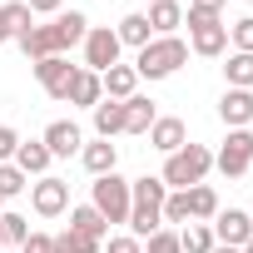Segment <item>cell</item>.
<instances>
[{"instance_id": "7c38bea8", "label": "cell", "mask_w": 253, "mask_h": 253, "mask_svg": "<svg viewBox=\"0 0 253 253\" xmlns=\"http://www.w3.org/2000/svg\"><path fill=\"white\" fill-rule=\"evenodd\" d=\"M45 149H50V159H70V154H80V149H84L80 124H75V119H55L50 129H45Z\"/></svg>"}, {"instance_id": "f546056e", "label": "cell", "mask_w": 253, "mask_h": 253, "mask_svg": "<svg viewBox=\"0 0 253 253\" xmlns=\"http://www.w3.org/2000/svg\"><path fill=\"white\" fill-rule=\"evenodd\" d=\"M30 189V179L15 169V164H0V199H15V194H25Z\"/></svg>"}, {"instance_id": "5bb4252c", "label": "cell", "mask_w": 253, "mask_h": 253, "mask_svg": "<svg viewBox=\"0 0 253 253\" xmlns=\"http://www.w3.org/2000/svg\"><path fill=\"white\" fill-rule=\"evenodd\" d=\"M184 119H174V114H164V119H154L149 124V149H159V154H174V149H184Z\"/></svg>"}, {"instance_id": "2e32d148", "label": "cell", "mask_w": 253, "mask_h": 253, "mask_svg": "<svg viewBox=\"0 0 253 253\" xmlns=\"http://www.w3.org/2000/svg\"><path fill=\"white\" fill-rule=\"evenodd\" d=\"M94 134H99V139L124 134V99H99V104H94Z\"/></svg>"}, {"instance_id": "b9f144b4", "label": "cell", "mask_w": 253, "mask_h": 253, "mask_svg": "<svg viewBox=\"0 0 253 253\" xmlns=\"http://www.w3.org/2000/svg\"><path fill=\"white\" fill-rule=\"evenodd\" d=\"M248 223H253V213H248Z\"/></svg>"}, {"instance_id": "9a60e30c", "label": "cell", "mask_w": 253, "mask_h": 253, "mask_svg": "<svg viewBox=\"0 0 253 253\" xmlns=\"http://www.w3.org/2000/svg\"><path fill=\"white\" fill-rule=\"evenodd\" d=\"M154 119H159L154 99H144V94H129V99H124V134H149Z\"/></svg>"}, {"instance_id": "d6a6232c", "label": "cell", "mask_w": 253, "mask_h": 253, "mask_svg": "<svg viewBox=\"0 0 253 253\" xmlns=\"http://www.w3.org/2000/svg\"><path fill=\"white\" fill-rule=\"evenodd\" d=\"M144 243H149V253H184L174 228H159V233H154V238H144Z\"/></svg>"}, {"instance_id": "836d02e7", "label": "cell", "mask_w": 253, "mask_h": 253, "mask_svg": "<svg viewBox=\"0 0 253 253\" xmlns=\"http://www.w3.org/2000/svg\"><path fill=\"white\" fill-rule=\"evenodd\" d=\"M15 149H20V134L10 129V124H0V164H10V159H15Z\"/></svg>"}, {"instance_id": "4316f807", "label": "cell", "mask_w": 253, "mask_h": 253, "mask_svg": "<svg viewBox=\"0 0 253 253\" xmlns=\"http://www.w3.org/2000/svg\"><path fill=\"white\" fill-rule=\"evenodd\" d=\"M50 253H99V243L84 238V233H75V228H65V233L50 238Z\"/></svg>"}, {"instance_id": "bcb514c9", "label": "cell", "mask_w": 253, "mask_h": 253, "mask_svg": "<svg viewBox=\"0 0 253 253\" xmlns=\"http://www.w3.org/2000/svg\"><path fill=\"white\" fill-rule=\"evenodd\" d=\"M149 5H154V0H149Z\"/></svg>"}, {"instance_id": "74e56055", "label": "cell", "mask_w": 253, "mask_h": 253, "mask_svg": "<svg viewBox=\"0 0 253 253\" xmlns=\"http://www.w3.org/2000/svg\"><path fill=\"white\" fill-rule=\"evenodd\" d=\"M228 5V0H189V10H209V15H218Z\"/></svg>"}, {"instance_id": "60d3db41", "label": "cell", "mask_w": 253, "mask_h": 253, "mask_svg": "<svg viewBox=\"0 0 253 253\" xmlns=\"http://www.w3.org/2000/svg\"><path fill=\"white\" fill-rule=\"evenodd\" d=\"M243 253H253V238H248V243H243Z\"/></svg>"}, {"instance_id": "277c9868", "label": "cell", "mask_w": 253, "mask_h": 253, "mask_svg": "<svg viewBox=\"0 0 253 253\" xmlns=\"http://www.w3.org/2000/svg\"><path fill=\"white\" fill-rule=\"evenodd\" d=\"M213 169V154L204 149V144H184V149H174L169 159H164V189H194V184H204V174Z\"/></svg>"}, {"instance_id": "30bf717a", "label": "cell", "mask_w": 253, "mask_h": 253, "mask_svg": "<svg viewBox=\"0 0 253 253\" xmlns=\"http://www.w3.org/2000/svg\"><path fill=\"white\" fill-rule=\"evenodd\" d=\"M30 204H35V213H40V218H55V213H65V209H70V184H65V179H55V174H45L40 184H30Z\"/></svg>"}, {"instance_id": "ac0fdd59", "label": "cell", "mask_w": 253, "mask_h": 253, "mask_svg": "<svg viewBox=\"0 0 253 253\" xmlns=\"http://www.w3.org/2000/svg\"><path fill=\"white\" fill-rule=\"evenodd\" d=\"M10 164H15L25 179H30V174H40V179H45V169H50V149H45V139H30V144H20Z\"/></svg>"}, {"instance_id": "d4e9b609", "label": "cell", "mask_w": 253, "mask_h": 253, "mask_svg": "<svg viewBox=\"0 0 253 253\" xmlns=\"http://www.w3.org/2000/svg\"><path fill=\"white\" fill-rule=\"evenodd\" d=\"M223 75H228V89H253V55H228V65H223Z\"/></svg>"}, {"instance_id": "9c48e42d", "label": "cell", "mask_w": 253, "mask_h": 253, "mask_svg": "<svg viewBox=\"0 0 253 253\" xmlns=\"http://www.w3.org/2000/svg\"><path fill=\"white\" fill-rule=\"evenodd\" d=\"M80 65H70L65 55H50V60H35V80L50 99H70V84H75Z\"/></svg>"}, {"instance_id": "4dcf8cb0", "label": "cell", "mask_w": 253, "mask_h": 253, "mask_svg": "<svg viewBox=\"0 0 253 253\" xmlns=\"http://www.w3.org/2000/svg\"><path fill=\"white\" fill-rule=\"evenodd\" d=\"M159 218H164V223H184V218H189V194H184V189H174V194L164 199Z\"/></svg>"}, {"instance_id": "52a82bcc", "label": "cell", "mask_w": 253, "mask_h": 253, "mask_svg": "<svg viewBox=\"0 0 253 253\" xmlns=\"http://www.w3.org/2000/svg\"><path fill=\"white\" fill-rule=\"evenodd\" d=\"M213 164H218V174L243 179L248 164H253V129H228V139H223V149L213 154Z\"/></svg>"}, {"instance_id": "ee69618b", "label": "cell", "mask_w": 253, "mask_h": 253, "mask_svg": "<svg viewBox=\"0 0 253 253\" xmlns=\"http://www.w3.org/2000/svg\"><path fill=\"white\" fill-rule=\"evenodd\" d=\"M243 5H248V0H243Z\"/></svg>"}, {"instance_id": "ab89813d", "label": "cell", "mask_w": 253, "mask_h": 253, "mask_svg": "<svg viewBox=\"0 0 253 253\" xmlns=\"http://www.w3.org/2000/svg\"><path fill=\"white\" fill-rule=\"evenodd\" d=\"M5 40H15V35H10V30H5V20H0V45H5Z\"/></svg>"}, {"instance_id": "8992f818", "label": "cell", "mask_w": 253, "mask_h": 253, "mask_svg": "<svg viewBox=\"0 0 253 253\" xmlns=\"http://www.w3.org/2000/svg\"><path fill=\"white\" fill-rule=\"evenodd\" d=\"M89 204L104 213V223H124V218H129V179H119V174H99Z\"/></svg>"}, {"instance_id": "ffe728a7", "label": "cell", "mask_w": 253, "mask_h": 253, "mask_svg": "<svg viewBox=\"0 0 253 253\" xmlns=\"http://www.w3.org/2000/svg\"><path fill=\"white\" fill-rule=\"evenodd\" d=\"M99 84H104L109 99H129L134 84H139V75H134V65H109V70L99 75Z\"/></svg>"}, {"instance_id": "484cf974", "label": "cell", "mask_w": 253, "mask_h": 253, "mask_svg": "<svg viewBox=\"0 0 253 253\" xmlns=\"http://www.w3.org/2000/svg\"><path fill=\"white\" fill-rule=\"evenodd\" d=\"M213 243H218V238H213L209 223H194V228L179 233V248H184V253H213Z\"/></svg>"}, {"instance_id": "8d00e7d4", "label": "cell", "mask_w": 253, "mask_h": 253, "mask_svg": "<svg viewBox=\"0 0 253 253\" xmlns=\"http://www.w3.org/2000/svg\"><path fill=\"white\" fill-rule=\"evenodd\" d=\"M25 5H30V15H60L65 0H25Z\"/></svg>"}, {"instance_id": "e0dca14e", "label": "cell", "mask_w": 253, "mask_h": 253, "mask_svg": "<svg viewBox=\"0 0 253 253\" xmlns=\"http://www.w3.org/2000/svg\"><path fill=\"white\" fill-rule=\"evenodd\" d=\"M144 20H149V30H154V35H174V30L184 25V5H179V0H154Z\"/></svg>"}, {"instance_id": "e575fe53", "label": "cell", "mask_w": 253, "mask_h": 253, "mask_svg": "<svg viewBox=\"0 0 253 253\" xmlns=\"http://www.w3.org/2000/svg\"><path fill=\"white\" fill-rule=\"evenodd\" d=\"M104 253H144V243H139V238H134V233H114V238H109V248H104Z\"/></svg>"}, {"instance_id": "8fae6325", "label": "cell", "mask_w": 253, "mask_h": 253, "mask_svg": "<svg viewBox=\"0 0 253 253\" xmlns=\"http://www.w3.org/2000/svg\"><path fill=\"white\" fill-rule=\"evenodd\" d=\"M209 228H213V238L228 243V248H243V243L253 238V223H248V213H238V209H218Z\"/></svg>"}, {"instance_id": "7bdbcfd3", "label": "cell", "mask_w": 253, "mask_h": 253, "mask_svg": "<svg viewBox=\"0 0 253 253\" xmlns=\"http://www.w3.org/2000/svg\"><path fill=\"white\" fill-rule=\"evenodd\" d=\"M0 248H5V243H0Z\"/></svg>"}, {"instance_id": "603a6c76", "label": "cell", "mask_w": 253, "mask_h": 253, "mask_svg": "<svg viewBox=\"0 0 253 253\" xmlns=\"http://www.w3.org/2000/svg\"><path fill=\"white\" fill-rule=\"evenodd\" d=\"M114 35H119V45H134V50H144V45L154 40V30H149V20H144V10H134V15H124Z\"/></svg>"}, {"instance_id": "4fadbf2b", "label": "cell", "mask_w": 253, "mask_h": 253, "mask_svg": "<svg viewBox=\"0 0 253 253\" xmlns=\"http://www.w3.org/2000/svg\"><path fill=\"white\" fill-rule=\"evenodd\" d=\"M218 119L228 124V129H248L253 124V89H228L218 99Z\"/></svg>"}, {"instance_id": "f1b7e54d", "label": "cell", "mask_w": 253, "mask_h": 253, "mask_svg": "<svg viewBox=\"0 0 253 253\" xmlns=\"http://www.w3.org/2000/svg\"><path fill=\"white\" fill-rule=\"evenodd\" d=\"M0 20H5V30H10V35H25V30L35 25V15H30L25 0H10V5H0Z\"/></svg>"}, {"instance_id": "5b68a950", "label": "cell", "mask_w": 253, "mask_h": 253, "mask_svg": "<svg viewBox=\"0 0 253 253\" xmlns=\"http://www.w3.org/2000/svg\"><path fill=\"white\" fill-rule=\"evenodd\" d=\"M184 25H189V50L194 55H223L228 50V25L209 10H184Z\"/></svg>"}, {"instance_id": "44dd1931", "label": "cell", "mask_w": 253, "mask_h": 253, "mask_svg": "<svg viewBox=\"0 0 253 253\" xmlns=\"http://www.w3.org/2000/svg\"><path fill=\"white\" fill-rule=\"evenodd\" d=\"M104 99V84H99V75L94 70H80L75 75V84H70V104H80V109H94Z\"/></svg>"}, {"instance_id": "ba28073f", "label": "cell", "mask_w": 253, "mask_h": 253, "mask_svg": "<svg viewBox=\"0 0 253 253\" xmlns=\"http://www.w3.org/2000/svg\"><path fill=\"white\" fill-rule=\"evenodd\" d=\"M119 35L109 30V25H94L89 35H84V70H94V75H104L109 65H119Z\"/></svg>"}, {"instance_id": "d6986e66", "label": "cell", "mask_w": 253, "mask_h": 253, "mask_svg": "<svg viewBox=\"0 0 253 253\" xmlns=\"http://www.w3.org/2000/svg\"><path fill=\"white\" fill-rule=\"evenodd\" d=\"M80 159H84V169L99 179V174H114V164H119V149H114L109 139H94V144H84V149H80Z\"/></svg>"}, {"instance_id": "83f0119b", "label": "cell", "mask_w": 253, "mask_h": 253, "mask_svg": "<svg viewBox=\"0 0 253 253\" xmlns=\"http://www.w3.org/2000/svg\"><path fill=\"white\" fill-rule=\"evenodd\" d=\"M30 238V223H25V213H15V209H0V243H25Z\"/></svg>"}, {"instance_id": "6da1fadb", "label": "cell", "mask_w": 253, "mask_h": 253, "mask_svg": "<svg viewBox=\"0 0 253 253\" xmlns=\"http://www.w3.org/2000/svg\"><path fill=\"white\" fill-rule=\"evenodd\" d=\"M84 35H89V20L80 10H60L50 25H30L25 35H15V45L30 60H50V55H65V50L84 45Z\"/></svg>"}, {"instance_id": "f6af8a7d", "label": "cell", "mask_w": 253, "mask_h": 253, "mask_svg": "<svg viewBox=\"0 0 253 253\" xmlns=\"http://www.w3.org/2000/svg\"><path fill=\"white\" fill-rule=\"evenodd\" d=\"M0 204H5V199H0Z\"/></svg>"}, {"instance_id": "cb8c5ba5", "label": "cell", "mask_w": 253, "mask_h": 253, "mask_svg": "<svg viewBox=\"0 0 253 253\" xmlns=\"http://www.w3.org/2000/svg\"><path fill=\"white\" fill-rule=\"evenodd\" d=\"M189 194V218H213L218 213V194L209 189V184H194V189H184Z\"/></svg>"}, {"instance_id": "f35d334b", "label": "cell", "mask_w": 253, "mask_h": 253, "mask_svg": "<svg viewBox=\"0 0 253 253\" xmlns=\"http://www.w3.org/2000/svg\"><path fill=\"white\" fill-rule=\"evenodd\" d=\"M213 253H243V248H228V243H213Z\"/></svg>"}, {"instance_id": "d590c367", "label": "cell", "mask_w": 253, "mask_h": 253, "mask_svg": "<svg viewBox=\"0 0 253 253\" xmlns=\"http://www.w3.org/2000/svg\"><path fill=\"white\" fill-rule=\"evenodd\" d=\"M20 253H50V233H30L20 243Z\"/></svg>"}, {"instance_id": "7402d4cb", "label": "cell", "mask_w": 253, "mask_h": 253, "mask_svg": "<svg viewBox=\"0 0 253 253\" xmlns=\"http://www.w3.org/2000/svg\"><path fill=\"white\" fill-rule=\"evenodd\" d=\"M70 228H75V233H84V238H94V243L109 233V223H104V213H99L94 204H80V209H70Z\"/></svg>"}, {"instance_id": "7a4b0ae2", "label": "cell", "mask_w": 253, "mask_h": 253, "mask_svg": "<svg viewBox=\"0 0 253 253\" xmlns=\"http://www.w3.org/2000/svg\"><path fill=\"white\" fill-rule=\"evenodd\" d=\"M164 199H169V189H164V179H154V174H144V179H129V233L144 243V238H154L159 228H164V218H159V209H164Z\"/></svg>"}, {"instance_id": "1f68e13d", "label": "cell", "mask_w": 253, "mask_h": 253, "mask_svg": "<svg viewBox=\"0 0 253 253\" xmlns=\"http://www.w3.org/2000/svg\"><path fill=\"white\" fill-rule=\"evenodd\" d=\"M228 40H233V50H238V55H253V15L233 20V25H228Z\"/></svg>"}, {"instance_id": "3957f363", "label": "cell", "mask_w": 253, "mask_h": 253, "mask_svg": "<svg viewBox=\"0 0 253 253\" xmlns=\"http://www.w3.org/2000/svg\"><path fill=\"white\" fill-rule=\"evenodd\" d=\"M184 60H189V45H184L179 35H154V40L139 50L134 75H139V80H169Z\"/></svg>"}]
</instances>
